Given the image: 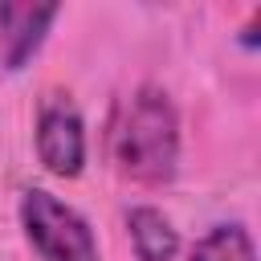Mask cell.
Returning a JSON list of instances; mask_svg holds the SVG:
<instances>
[{
	"mask_svg": "<svg viewBox=\"0 0 261 261\" xmlns=\"http://www.w3.org/2000/svg\"><path fill=\"white\" fill-rule=\"evenodd\" d=\"M114 155H118V167L147 188H159L175 175L179 122H175V106L167 102L163 90L143 86L126 102V114L114 130Z\"/></svg>",
	"mask_w": 261,
	"mask_h": 261,
	"instance_id": "cell-1",
	"label": "cell"
},
{
	"mask_svg": "<svg viewBox=\"0 0 261 261\" xmlns=\"http://www.w3.org/2000/svg\"><path fill=\"white\" fill-rule=\"evenodd\" d=\"M20 224H24V237L33 241V249L45 261H102L94 228L86 224V216L73 212L69 204H61L45 188L24 192V200H20Z\"/></svg>",
	"mask_w": 261,
	"mask_h": 261,
	"instance_id": "cell-2",
	"label": "cell"
},
{
	"mask_svg": "<svg viewBox=\"0 0 261 261\" xmlns=\"http://www.w3.org/2000/svg\"><path fill=\"white\" fill-rule=\"evenodd\" d=\"M37 155L45 163V171L61 175V179H73L86 163V126H82V114L57 98L41 110L37 118Z\"/></svg>",
	"mask_w": 261,
	"mask_h": 261,
	"instance_id": "cell-3",
	"label": "cell"
},
{
	"mask_svg": "<svg viewBox=\"0 0 261 261\" xmlns=\"http://www.w3.org/2000/svg\"><path fill=\"white\" fill-rule=\"evenodd\" d=\"M57 20V4H0V33H4V65L20 69L45 41L49 24Z\"/></svg>",
	"mask_w": 261,
	"mask_h": 261,
	"instance_id": "cell-4",
	"label": "cell"
},
{
	"mask_svg": "<svg viewBox=\"0 0 261 261\" xmlns=\"http://www.w3.org/2000/svg\"><path fill=\"white\" fill-rule=\"evenodd\" d=\"M126 228H130V241H135L139 261H171L179 253V232L171 228V220L159 208H147V204L143 208H130Z\"/></svg>",
	"mask_w": 261,
	"mask_h": 261,
	"instance_id": "cell-5",
	"label": "cell"
},
{
	"mask_svg": "<svg viewBox=\"0 0 261 261\" xmlns=\"http://www.w3.org/2000/svg\"><path fill=\"white\" fill-rule=\"evenodd\" d=\"M192 261H257V253L241 224H216L192 245Z\"/></svg>",
	"mask_w": 261,
	"mask_h": 261,
	"instance_id": "cell-6",
	"label": "cell"
}]
</instances>
